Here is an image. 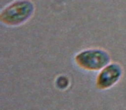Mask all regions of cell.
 <instances>
[{
    "instance_id": "6da1fadb",
    "label": "cell",
    "mask_w": 126,
    "mask_h": 110,
    "mask_svg": "<svg viewBox=\"0 0 126 110\" xmlns=\"http://www.w3.org/2000/svg\"><path fill=\"white\" fill-rule=\"evenodd\" d=\"M35 6L31 0H13L1 10L0 21L6 27H19L34 14Z\"/></svg>"
},
{
    "instance_id": "7a4b0ae2",
    "label": "cell",
    "mask_w": 126,
    "mask_h": 110,
    "mask_svg": "<svg viewBox=\"0 0 126 110\" xmlns=\"http://www.w3.org/2000/svg\"><path fill=\"white\" fill-rule=\"evenodd\" d=\"M76 64L83 70L97 71L107 66L111 61L107 50L100 48H92L79 51L74 56Z\"/></svg>"
},
{
    "instance_id": "3957f363",
    "label": "cell",
    "mask_w": 126,
    "mask_h": 110,
    "mask_svg": "<svg viewBox=\"0 0 126 110\" xmlns=\"http://www.w3.org/2000/svg\"><path fill=\"white\" fill-rule=\"evenodd\" d=\"M124 70L118 63H109L99 71L95 79V85L99 90L111 88L122 78Z\"/></svg>"
},
{
    "instance_id": "277c9868",
    "label": "cell",
    "mask_w": 126,
    "mask_h": 110,
    "mask_svg": "<svg viewBox=\"0 0 126 110\" xmlns=\"http://www.w3.org/2000/svg\"><path fill=\"white\" fill-rule=\"evenodd\" d=\"M56 85L59 89L67 88L68 85H69V78L67 77L63 76V75L57 77V78L56 79Z\"/></svg>"
}]
</instances>
